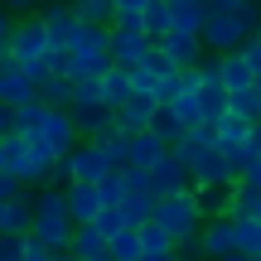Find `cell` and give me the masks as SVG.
<instances>
[{
    "instance_id": "1",
    "label": "cell",
    "mask_w": 261,
    "mask_h": 261,
    "mask_svg": "<svg viewBox=\"0 0 261 261\" xmlns=\"http://www.w3.org/2000/svg\"><path fill=\"white\" fill-rule=\"evenodd\" d=\"M0 155H5V174H15L24 189L29 184L44 189L48 179H54V165H58V155L39 136H29V130H10V136H0Z\"/></svg>"
},
{
    "instance_id": "2",
    "label": "cell",
    "mask_w": 261,
    "mask_h": 261,
    "mask_svg": "<svg viewBox=\"0 0 261 261\" xmlns=\"http://www.w3.org/2000/svg\"><path fill=\"white\" fill-rule=\"evenodd\" d=\"M29 203H34V227H29V232H34L48 252H73L77 223H73V213H68V189L44 184L39 194H29Z\"/></svg>"
},
{
    "instance_id": "3",
    "label": "cell",
    "mask_w": 261,
    "mask_h": 261,
    "mask_svg": "<svg viewBox=\"0 0 261 261\" xmlns=\"http://www.w3.org/2000/svg\"><path fill=\"white\" fill-rule=\"evenodd\" d=\"M252 34H261V5L256 0H247L242 10H208L203 48H213V54H237Z\"/></svg>"
},
{
    "instance_id": "4",
    "label": "cell",
    "mask_w": 261,
    "mask_h": 261,
    "mask_svg": "<svg viewBox=\"0 0 261 261\" xmlns=\"http://www.w3.org/2000/svg\"><path fill=\"white\" fill-rule=\"evenodd\" d=\"M10 58L24 68L34 83L54 77V39H48L44 19H19L15 24V44H10Z\"/></svg>"
},
{
    "instance_id": "5",
    "label": "cell",
    "mask_w": 261,
    "mask_h": 261,
    "mask_svg": "<svg viewBox=\"0 0 261 261\" xmlns=\"http://www.w3.org/2000/svg\"><path fill=\"white\" fill-rule=\"evenodd\" d=\"M150 223H160L169 237H174V247H184V242H203V223H208V218L198 213L194 189H189V194L155 198V218H150Z\"/></svg>"
},
{
    "instance_id": "6",
    "label": "cell",
    "mask_w": 261,
    "mask_h": 261,
    "mask_svg": "<svg viewBox=\"0 0 261 261\" xmlns=\"http://www.w3.org/2000/svg\"><path fill=\"white\" fill-rule=\"evenodd\" d=\"M107 174H116L112 155H107L97 140H77V145H73V155L54 165V179H48V184L68 189V184H77V179H83V184H102Z\"/></svg>"
},
{
    "instance_id": "7",
    "label": "cell",
    "mask_w": 261,
    "mask_h": 261,
    "mask_svg": "<svg viewBox=\"0 0 261 261\" xmlns=\"http://www.w3.org/2000/svg\"><path fill=\"white\" fill-rule=\"evenodd\" d=\"M179 77H184V73H179V68L169 63L165 54H160V44L150 48V58H145V63H136V68H130V83H136V97H150V102H160V107H165L169 97H174Z\"/></svg>"
},
{
    "instance_id": "8",
    "label": "cell",
    "mask_w": 261,
    "mask_h": 261,
    "mask_svg": "<svg viewBox=\"0 0 261 261\" xmlns=\"http://www.w3.org/2000/svg\"><path fill=\"white\" fill-rule=\"evenodd\" d=\"M150 48H155V39L145 34V24H126V19H116V24H112V63L116 68L145 63Z\"/></svg>"
},
{
    "instance_id": "9",
    "label": "cell",
    "mask_w": 261,
    "mask_h": 261,
    "mask_svg": "<svg viewBox=\"0 0 261 261\" xmlns=\"http://www.w3.org/2000/svg\"><path fill=\"white\" fill-rule=\"evenodd\" d=\"M145 174H150V194H155V198H169V194H189V189H194V174H189V165L174 155V150H169V155L160 160L155 169H145Z\"/></svg>"
},
{
    "instance_id": "10",
    "label": "cell",
    "mask_w": 261,
    "mask_h": 261,
    "mask_svg": "<svg viewBox=\"0 0 261 261\" xmlns=\"http://www.w3.org/2000/svg\"><path fill=\"white\" fill-rule=\"evenodd\" d=\"M39 97V83L24 73V68L15 63V58H0V102L15 112V107H24V102H34Z\"/></svg>"
},
{
    "instance_id": "11",
    "label": "cell",
    "mask_w": 261,
    "mask_h": 261,
    "mask_svg": "<svg viewBox=\"0 0 261 261\" xmlns=\"http://www.w3.org/2000/svg\"><path fill=\"white\" fill-rule=\"evenodd\" d=\"M165 107H169V112H174L189 130H194V126H208V112H203V97H198V77H194V73H184V77H179L174 97H169Z\"/></svg>"
},
{
    "instance_id": "12",
    "label": "cell",
    "mask_w": 261,
    "mask_h": 261,
    "mask_svg": "<svg viewBox=\"0 0 261 261\" xmlns=\"http://www.w3.org/2000/svg\"><path fill=\"white\" fill-rule=\"evenodd\" d=\"M160 54H165L179 73H194V68L203 63V34H179V29H169V34L160 39Z\"/></svg>"
},
{
    "instance_id": "13",
    "label": "cell",
    "mask_w": 261,
    "mask_h": 261,
    "mask_svg": "<svg viewBox=\"0 0 261 261\" xmlns=\"http://www.w3.org/2000/svg\"><path fill=\"white\" fill-rule=\"evenodd\" d=\"M44 29H48V39H54L58 54H73L77 34H83V19L73 15V5H54V10L44 15Z\"/></svg>"
},
{
    "instance_id": "14",
    "label": "cell",
    "mask_w": 261,
    "mask_h": 261,
    "mask_svg": "<svg viewBox=\"0 0 261 261\" xmlns=\"http://www.w3.org/2000/svg\"><path fill=\"white\" fill-rule=\"evenodd\" d=\"M102 189L97 184H83V179H77V184H68V213H73V223L77 227H87V223H97V213H102Z\"/></svg>"
},
{
    "instance_id": "15",
    "label": "cell",
    "mask_w": 261,
    "mask_h": 261,
    "mask_svg": "<svg viewBox=\"0 0 261 261\" xmlns=\"http://www.w3.org/2000/svg\"><path fill=\"white\" fill-rule=\"evenodd\" d=\"M237 252V232H232V218H208L203 223V256L208 261H223Z\"/></svg>"
},
{
    "instance_id": "16",
    "label": "cell",
    "mask_w": 261,
    "mask_h": 261,
    "mask_svg": "<svg viewBox=\"0 0 261 261\" xmlns=\"http://www.w3.org/2000/svg\"><path fill=\"white\" fill-rule=\"evenodd\" d=\"M213 150H218V140H213V126H194V130H189V136L174 145V155L184 160V165H189V174H194V169L203 165V160L213 155Z\"/></svg>"
},
{
    "instance_id": "17",
    "label": "cell",
    "mask_w": 261,
    "mask_h": 261,
    "mask_svg": "<svg viewBox=\"0 0 261 261\" xmlns=\"http://www.w3.org/2000/svg\"><path fill=\"white\" fill-rule=\"evenodd\" d=\"M155 112H160V102H150V97H130L126 107H116V126H121L126 136H140V130H150Z\"/></svg>"
},
{
    "instance_id": "18",
    "label": "cell",
    "mask_w": 261,
    "mask_h": 261,
    "mask_svg": "<svg viewBox=\"0 0 261 261\" xmlns=\"http://www.w3.org/2000/svg\"><path fill=\"white\" fill-rule=\"evenodd\" d=\"M97 87H102V102L112 107V112H116V107H126L130 97H136V83H130V68H116V63L107 68L102 77H97Z\"/></svg>"
},
{
    "instance_id": "19",
    "label": "cell",
    "mask_w": 261,
    "mask_h": 261,
    "mask_svg": "<svg viewBox=\"0 0 261 261\" xmlns=\"http://www.w3.org/2000/svg\"><path fill=\"white\" fill-rule=\"evenodd\" d=\"M169 24H174L179 34H203L208 0H169Z\"/></svg>"
},
{
    "instance_id": "20",
    "label": "cell",
    "mask_w": 261,
    "mask_h": 261,
    "mask_svg": "<svg viewBox=\"0 0 261 261\" xmlns=\"http://www.w3.org/2000/svg\"><path fill=\"white\" fill-rule=\"evenodd\" d=\"M169 150H174V145L160 140L155 130H140V136H130V165H136V169H155Z\"/></svg>"
},
{
    "instance_id": "21",
    "label": "cell",
    "mask_w": 261,
    "mask_h": 261,
    "mask_svg": "<svg viewBox=\"0 0 261 261\" xmlns=\"http://www.w3.org/2000/svg\"><path fill=\"white\" fill-rule=\"evenodd\" d=\"M194 203L203 218H232V184H194Z\"/></svg>"
},
{
    "instance_id": "22",
    "label": "cell",
    "mask_w": 261,
    "mask_h": 261,
    "mask_svg": "<svg viewBox=\"0 0 261 261\" xmlns=\"http://www.w3.org/2000/svg\"><path fill=\"white\" fill-rule=\"evenodd\" d=\"M73 256L77 261H112V237L97 232L92 223L77 227V232H73Z\"/></svg>"
},
{
    "instance_id": "23",
    "label": "cell",
    "mask_w": 261,
    "mask_h": 261,
    "mask_svg": "<svg viewBox=\"0 0 261 261\" xmlns=\"http://www.w3.org/2000/svg\"><path fill=\"white\" fill-rule=\"evenodd\" d=\"M34 227V203H29V194L24 198H5L0 203V232H29Z\"/></svg>"
},
{
    "instance_id": "24",
    "label": "cell",
    "mask_w": 261,
    "mask_h": 261,
    "mask_svg": "<svg viewBox=\"0 0 261 261\" xmlns=\"http://www.w3.org/2000/svg\"><path fill=\"white\" fill-rule=\"evenodd\" d=\"M223 83H227V92L256 87V73H252V63L242 58V48H237V54H223Z\"/></svg>"
},
{
    "instance_id": "25",
    "label": "cell",
    "mask_w": 261,
    "mask_h": 261,
    "mask_svg": "<svg viewBox=\"0 0 261 261\" xmlns=\"http://www.w3.org/2000/svg\"><path fill=\"white\" fill-rule=\"evenodd\" d=\"M232 232L242 256H261V218H232Z\"/></svg>"
},
{
    "instance_id": "26",
    "label": "cell",
    "mask_w": 261,
    "mask_h": 261,
    "mask_svg": "<svg viewBox=\"0 0 261 261\" xmlns=\"http://www.w3.org/2000/svg\"><path fill=\"white\" fill-rule=\"evenodd\" d=\"M256 208H261V189L247 184V179H237L232 184V208H227V213L232 218H256Z\"/></svg>"
},
{
    "instance_id": "27",
    "label": "cell",
    "mask_w": 261,
    "mask_h": 261,
    "mask_svg": "<svg viewBox=\"0 0 261 261\" xmlns=\"http://www.w3.org/2000/svg\"><path fill=\"white\" fill-rule=\"evenodd\" d=\"M73 15L83 24H112L116 19V0H73Z\"/></svg>"
},
{
    "instance_id": "28",
    "label": "cell",
    "mask_w": 261,
    "mask_h": 261,
    "mask_svg": "<svg viewBox=\"0 0 261 261\" xmlns=\"http://www.w3.org/2000/svg\"><path fill=\"white\" fill-rule=\"evenodd\" d=\"M140 24H145V34L160 44V39L174 29V24H169V0H150V5H145V15H140Z\"/></svg>"
},
{
    "instance_id": "29",
    "label": "cell",
    "mask_w": 261,
    "mask_h": 261,
    "mask_svg": "<svg viewBox=\"0 0 261 261\" xmlns=\"http://www.w3.org/2000/svg\"><path fill=\"white\" fill-rule=\"evenodd\" d=\"M145 247H140V227H121L112 237V261H140Z\"/></svg>"
},
{
    "instance_id": "30",
    "label": "cell",
    "mask_w": 261,
    "mask_h": 261,
    "mask_svg": "<svg viewBox=\"0 0 261 261\" xmlns=\"http://www.w3.org/2000/svg\"><path fill=\"white\" fill-rule=\"evenodd\" d=\"M150 130H155L160 140H169V145H179V140L189 136V126L179 121V116L169 112V107H160V112H155V121H150Z\"/></svg>"
},
{
    "instance_id": "31",
    "label": "cell",
    "mask_w": 261,
    "mask_h": 261,
    "mask_svg": "<svg viewBox=\"0 0 261 261\" xmlns=\"http://www.w3.org/2000/svg\"><path fill=\"white\" fill-rule=\"evenodd\" d=\"M39 102L73 107V77H44V83H39Z\"/></svg>"
},
{
    "instance_id": "32",
    "label": "cell",
    "mask_w": 261,
    "mask_h": 261,
    "mask_svg": "<svg viewBox=\"0 0 261 261\" xmlns=\"http://www.w3.org/2000/svg\"><path fill=\"white\" fill-rule=\"evenodd\" d=\"M140 247H145V256H165V252H179V247H174V237H169L160 223H145V227H140Z\"/></svg>"
},
{
    "instance_id": "33",
    "label": "cell",
    "mask_w": 261,
    "mask_h": 261,
    "mask_svg": "<svg viewBox=\"0 0 261 261\" xmlns=\"http://www.w3.org/2000/svg\"><path fill=\"white\" fill-rule=\"evenodd\" d=\"M227 112L256 126V121H261V97H256V87H247V92H232V97H227Z\"/></svg>"
},
{
    "instance_id": "34",
    "label": "cell",
    "mask_w": 261,
    "mask_h": 261,
    "mask_svg": "<svg viewBox=\"0 0 261 261\" xmlns=\"http://www.w3.org/2000/svg\"><path fill=\"white\" fill-rule=\"evenodd\" d=\"M0 261H24V232H0Z\"/></svg>"
},
{
    "instance_id": "35",
    "label": "cell",
    "mask_w": 261,
    "mask_h": 261,
    "mask_svg": "<svg viewBox=\"0 0 261 261\" xmlns=\"http://www.w3.org/2000/svg\"><path fill=\"white\" fill-rule=\"evenodd\" d=\"M92 227H97V232H107V237H116V232H121V227H126V218H121V208H102Z\"/></svg>"
},
{
    "instance_id": "36",
    "label": "cell",
    "mask_w": 261,
    "mask_h": 261,
    "mask_svg": "<svg viewBox=\"0 0 261 261\" xmlns=\"http://www.w3.org/2000/svg\"><path fill=\"white\" fill-rule=\"evenodd\" d=\"M15 24H19V19L10 15L5 5H0V58H10V44H15Z\"/></svg>"
},
{
    "instance_id": "37",
    "label": "cell",
    "mask_w": 261,
    "mask_h": 261,
    "mask_svg": "<svg viewBox=\"0 0 261 261\" xmlns=\"http://www.w3.org/2000/svg\"><path fill=\"white\" fill-rule=\"evenodd\" d=\"M145 5H150V0H116V19H126V24H140Z\"/></svg>"
},
{
    "instance_id": "38",
    "label": "cell",
    "mask_w": 261,
    "mask_h": 261,
    "mask_svg": "<svg viewBox=\"0 0 261 261\" xmlns=\"http://www.w3.org/2000/svg\"><path fill=\"white\" fill-rule=\"evenodd\" d=\"M24 261H54V252H48L34 232H24Z\"/></svg>"
},
{
    "instance_id": "39",
    "label": "cell",
    "mask_w": 261,
    "mask_h": 261,
    "mask_svg": "<svg viewBox=\"0 0 261 261\" xmlns=\"http://www.w3.org/2000/svg\"><path fill=\"white\" fill-rule=\"evenodd\" d=\"M242 58H247V63H252V73L261 77V34H252V39H247V44H242Z\"/></svg>"
},
{
    "instance_id": "40",
    "label": "cell",
    "mask_w": 261,
    "mask_h": 261,
    "mask_svg": "<svg viewBox=\"0 0 261 261\" xmlns=\"http://www.w3.org/2000/svg\"><path fill=\"white\" fill-rule=\"evenodd\" d=\"M0 5H5L10 15H29V10H34V0H0Z\"/></svg>"
},
{
    "instance_id": "41",
    "label": "cell",
    "mask_w": 261,
    "mask_h": 261,
    "mask_svg": "<svg viewBox=\"0 0 261 261\" xmlns=\"http://www.w3.org/2000/svg\"><path fill=\"white\" fill-rule=\"evenodd\" d=\"M10 130H15V112L0 102V136H10Z\"/></svg>"
},
{
    "instance_id": "42",
    "label": "cell",
    "mask_w": 261,
    "mask_h": 261,
    "mask_svg": "<svg viewBox=\"0 0 261 261\" xmlns=\"http://www.w3.org/2000/svg\"><path fill=\"white\" fill-rule=\"evenodd\" d=\"M242 179H247V184H256V189H261V155L252 160V165H247V174H242Z\"/></svg>"
},
{
    "instance_id": "43",
    "label": "cell",
    "mask_w": 261,
    "mask_h": 261,
    "mask_svg": "<svg viewBox=\"0 0 261 261\" xmlns=\"http://www.w3.org/2000/svg\"><path fill=\"white\" fill-rule=\"evenodd\" d=\"M247 150H252V155H261V121L252 126V136H247Z\"/></svg>"
},
{
    "instance_id": "44",
    "label": "cell",
    "mask_w": 261,
    "mask_h": 261,
    "mask_svg": "<svg viewBox=\"0 0 261 261\" xmlns=\"http://www.w3.org/2000/svg\"><path fill=\"white\" fill-rule=\"evenodd\" d=\"M247 0H208V10H242Z\"/></svg>"
},
{
    "instance_id": "45",
    "label": "cell",
    "mask_w": 261,
    "mask_h": 261,
    "mask_svg": "<svg viewBox=\"0 0 261 261\" xmlns=\"http://www.w3.org/2000/svg\"><path fill=\"white\" fill-rule=\"evenodd\" d=\"M54 261H77V256L73 252H54Z\"/></svg>"
},
{
    "instance_id": "46",
    "label": "cell",
    "mask_w": 261,
    "mask_h": 261,
    "mask_svg": "<svg viewBox=\"0 0 261 261\" xmlns=\"http://www.w3.org/2000/svg\"><path fill=\"white\" fill-rule=\"evenodd\" d=\"M223 261H252V256H242V252H232V256H223Z\"/></svg>"
},
{
    "instance_id": "47",
    "label": "cell",
    "mask_w": 261,
    "mask_h": 261,
    "mask_svg": "<svg viewBox=\"0 0 261 261\" xmlns=\"http://www.w3.org/2000/svg\"><path fill=\"white\" fill-rule=\"evenodd\" d=\"M256 97H261V77H256Z\"/></svg>"
},
{
    "instance_id": "48",
    "label": "cell",
    "mask_w": 261,
    "mask_h": 261,
    "mask_svg": "<svg viewBox=\"0 0 261 261\" xmlns=\"http://www.w3.org/2000/svg\"><path fill=\"white\" fill-rule=\"evenodd\" d=\"M0 169H5V155H0Z\"/></svg>"
},
{
    "instance_id": "49",
    "label": "cell",
    "mask_w": 261,
    "mask_h": 261,
    "mask_svg": "<svg viewBox=\"0 0 261 261\" xmlns=\"http://www.w3.org/2000/svg\"><path fill=\"white\" fill-rule=\"evenodd\" d=\"M256 218H261V208H256Z\"/></svg>"
},
{
    "instance_id": "50",
    "label": "cell",
    "mask_w": 261,
    "mask_h": 261,
    "mask_svg": "<svg viewBox=\"0 0 261 261\" xmlns=\"http://www.w3.org/2000/svg\"><path fill=\"white\" fill-rule=\"evenodd\" d=\"M252 261H261V256H252Z\"/></svg>"
},
{
    "instance_id": "51",
    "label": "cell",
    "mask_w": 261,
    "mask_h": 261,
    "mask_svg": "<svg viewBox=\"0 0 261 261\" xmlns=\"http://www.w3.org/2000/svg\"><path fill=\"white\" fill-rule=\"evenodd\" d=\"M256 5H261V0H256Z\"/></svg>"
},
{
    "instance_id": "52",
    "label": "cell",
    "mask_w": 261,
    "mask_h": 261,
    "mask_svg": "<svg viewBox=\"0 0 261 261\" xmlns=\"http://www.w3.org/2000/svg\"><path fill=\"white\" fill-rule=\"evenodd\" d=\"M54 5H58V0H54Z\"/></svg>"
}]
</instances>
